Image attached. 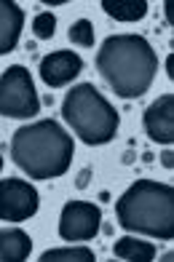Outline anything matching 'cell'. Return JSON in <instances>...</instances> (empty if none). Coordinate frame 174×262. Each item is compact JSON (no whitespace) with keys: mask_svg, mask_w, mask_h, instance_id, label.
<instances>
[{"mask_svg":"<svg viewBox=\"0 0 174 262\" xmlns=\"http://www.w3.org/2000/svg\"><path fill=\"white\" fill-rule=\"evenodd\" d=\"M164 11H166V19L171 21V3H166V6H164Z\"/></svg>","mask_w":174,"mask_h":262,"instance_id":"cell-20","label":"cell"},{"mask_svg":"<svg viewBox=\"0 0 174 262\" xmlns=\"http://www.w3.org/2000/svg\"><path fill=\"white\" fill-rule=\"evenodd\" d=\"M40 262H94V252L86 246H70V249H51L40 257Z\"/></svg>","mask_w":174,"mask_h":262,"instance_id":"cell-14","label":"cell"},{"mask_svg":"<svg viewBox=\"0 0 174 262\" xmlns=\"http://www.w3.org/2000/svg\"><path fill=\"white\" fill-rule=\"evenodd\" d=\"M83 70V59H80L75 51H54L49 56H43L40 62V78L46 86L59 89L64 83H70L73 78L80 75Z\"/></svg>","mask_w":174,"mask_h":262,"instance_id":"cell-9","label":"cell"},{"mask_svg":"<svg viewBox=\"0 0 174 262\" xmlns=\"http://www.w3.org/2000/svg\"><path fill=\"white\" fill-rule=\"evenodd\" d=\"M40 110L38 91L32 86L27 67L14 64L0 75V115L3 118H35Z\"/></svg>","mask_w":174,"mask_h":262,"instance_id":"cell-5","label":"cell"},{"mask_svg":"<svg viewBox=\"0 0 174 262\" xmlns=\"http://www.w3.org/2000/svg\"><path fill=\"white\" fill-rule=\"evenodd\" d=\"M118 225L126 233H142L153 238H174V190L169 185L139 180L121 195Z\"/></svg>","mask_w":174,"mask_h":262,"instance_id":"cell-3","label":"cell"},{"mask_svg":"<svg viewBox=\"0 0 174 262\" xmlns=\"http://www.w3.org/2000/svg\"><path fill=\"white\" fill-rule=\"evenodd\" d=\"M70 40H73L75 46H94V25H91L89 19H78L73 27H70Z\"/></svg>","mask_w":174,"mask_h":262,"instance_id":"cell-15","label":"cell"},{"mask_svg":"<svg viewBox=\"0 0 174 262\" xmlns=\"http://www.w3.org/2000/svg\"><path fill=\"white\" fill-rule=\"evenodd\" d=\"M62 115H64L67 126L86 145H104V142H110L121 123L115 107L91 83H80V86L67 91V97L62 102Z\"/></svg>","mask_w":174,"mask_h":262,"instance_id":"cell-4","label":"cell"},{"mask_svg":"<svg viewBox=\"0 0 174 262\" xmlns=\"http://www.w3.org/2000/svg\"><path fill=\"white\" fill-rule=\"evenodd\" d=\"M21 25H25V11L11 0H0V56L16 49Z\"/></svg>","mask_w":174,"mask_h":262,"instance_id":"cell-10","label":"cell"},{"mask_svg":"<svg viewBox=\"0 0 174 262\" xmlns=\"http://www.w3.org/2000/svg\"><path fill=\"white\" fill-rule=\"evenodd\" d=\"M166 75L174 80V54H169V59H166Z\"/></svg>","mask_w":174,"mask_h":262,"instance_id":"cell-19","label":"cell"},{"mask_svg":"<svg viewBox=\"0 0 174 262\" xmlns=\"http://www.w3.org/2000/svg\"><path fill=\"white\" fill-rule=\"evenodd\" d=\"M102 11L115 21H137L147 14L145 0H102Z\"/></svg>","mask_w":174,"mask_h":262,"instance_id":"cell-12","label":"cell"},{"mask_svg":"<svg viewBox=\"0 0 174 262\" xmlns=\"http://www.w3.org/2000/svg\"><path fill=\"white\" fill-rule=\"evenodd\" d=\"M89 174H91L89 169H83V171H80V177H78V187H83V185H89V180H91Z\"/></svg>","mask_w":174,"mask_h":262,"instance_id":"cell-18","label":"cell"},{"mask_svg":"<svg viewBox=\"0 0 174 262\" xmlns=\"http://www.w3.org/2000/svg\"><path fill=\"white\" fill-rule=\"evenodd\" d=\"M73 137L56 121L21 126L11 139V158L32 180H54L73 163Z\"/></svg>","mask_w":174,"mask_h":262,"instance_id":"cell-2","label":"cell"},{"mask_svg":"<svg viewBox=\"0 0 174 262\" xmlns=\"http://www.w3.org/2000/svg\"><path fill=\"white\" fill-rule=\"evenodd\" d=\"M32 32H35V38H40V40H49L54 38V32H56V16L54 14H38L32 21Z\"/></svg>","mask_w":174,"mask_h":262,"instance_id":"cell-16","label":"cell"},{"mask_svg":"<svg viewBox=\"0 0 174 262\" xmlns=\"http://www.w3.org/2000/svg\"><path fill=\"white\" fill-rule=\"evenodd\" d=\"M38 190L25 180H0V220L25 222L38 211Z\"/></svg>","mask_w":174,"mask_h":262,"instance_id":"cell-6","label":"cell"},{"mask_svg":"<svg viewBox=\"0 0 174 262\" xmlns=\"http://www.w3.org/2000/svg\"><path fill=\"white\" fill-rule=\"evenodd\" d=\"M0 169H3V158H0Z\"/></svg>","mask_w":174,"mask_h":262,"instance_id":"cell-21","label":"cell"},{"mask_svg":"<svg viewBox=\"0 0 174 262\" xmlns=\"http://www.w3.org/2000/svg\"><path fill=\"white\" fill-rule=\"evenodd\" d=\"M113 252L118 259H129V262H150L156 257V246L142 241V238H121L113 246Z\"/></svg>","mask_w":174,"mask_h":262,"instance_id":"cell-13","label":"cell"},{"mask_svg":"<svg viewBox=\"0 0 174 262\" xmlns=\"http://www.w3.org/2000/svg\"><path fill=\"white\" fill-rule=\"evenodd\" d=\"M32 252V238L25 230H0V262H21Z\"/></svg>","mask_w":174,"mask_h":262,"instance_id":"cell-11","label":"cell"},{"mask_svg":"<svg viewBox=\"0 0 174 262\" xmlns=\"http://www.w3.org/2000/svg\"><path fill=\"white\" fill-rule=\"evenodd\" d=\"M102 214L89 201H70L59 217V235L64 241H89L99 233Z\"/></svg>","mask_w":174,"mask_h":262,"instance_id":"cell-7","label":"cell"},{"mask_svg":"<svg viewBox=\"0 0 174 262\" xmlns=\"http://www.w3.org/2000/svg\"><path fill=\"white\" fill-rule=\"evenodd\" d=\"M97 70L113 94L137 99L153 83L158 56L142 35H110L97 51Z\"/></svg>","mask_w":174,"mask_h":262,"instance_id":"cell-1","label":"cell"},{"mask_svg":"<svg viewBox=\"0 0 174 262\" xmlns=\"http://www.w3.org/2000/svg\"><path fill=\"white\" fill-rule=\"evenodd\" d=\"M145 131L158 145L174 142V94H164L145 110Z\"/></svg>","mask_w":174,"mask_h":262,"instance_id":"cell-8","label":"cell"},{"mask_svg":"<svg viewBox=\"0 0 174 262\" xmlns=\"http://www.w3.org/2000/svg\"><path fill=\"white\" fill-rule=\"evenodd\" d=\"M161 163H164V169H171V166H174V152L164 150V152H161Z\"/></svg>","mask_w":174,"mask_h":262,"instance_id":"cell-17","label":"cell"}]
</instances>
